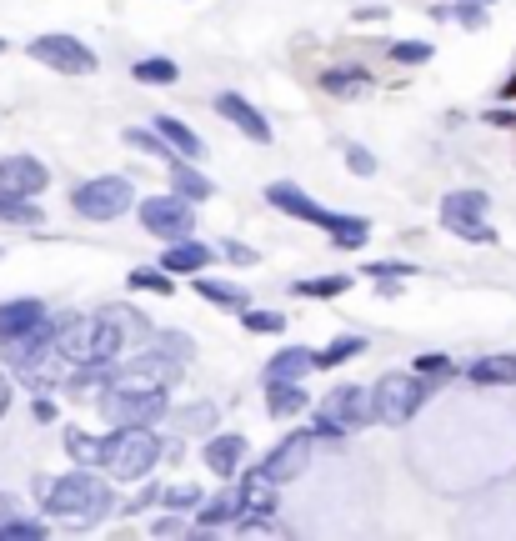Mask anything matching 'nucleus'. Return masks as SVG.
I'll use <instances>...</instances> for the list:
<instances>
[{"mask_svg": "<svg viewBox=\"0 0 516 541\" xmlns=\"http://www.w3.org/2000/svg\"><path fill=\"white\" fill-rule=\"evenodd\" d=\"M241 326L251 336H281L286 331V311H256V306H246L241 311Z\"/></svg>", "mask_w": 516, "mask_h": 541, "instance_id": "4c0bfd02", "label": "nucleus"}, {"mask_svg": "<svg viewBox=\"0 0 516 541\" xmlns=\"http://www.w3.org/2000/svg\"><path fill=\"white\" fill-rule=\"evenodd\" d=\"M96 341H101V316H66L61 331H56V351L71 361V366H86L96 361Z\"/></svg>", "mask_w": 516, "mask_h": 541, "instance_id": "dca6fc26", "label": "nucleus"}, {"mask_svg": "<svg viewBox=\"0 0 516 541\" xmlns=\"http://www.w3.org/2000/svg\"><path fill=\"white\" fill-rule=\"evenodd\" d=\"M11 511H21V506H16V496H0V516H11Z\"/></svg>", "mask_w": 516, "mask_h": 541, "instance_id": "13d9d810", "label": "nucleus"}, {"mask_svg": "<svg viewBox=\"0 0 516 541\" xmlns=\"http://www.w3.org/2000/svg\"><path fill=\"white\" fill-rule=\"evenodd\" d=\"M401 281H406V276H386V281H376V291H381V296H401Z\"/></svg>", "mask_w": 516, "mask_h": 541, "instance_id": "5fc2aeb1", "label": "nucleus"}, {"mask_svg": "<svg viewBox=\"0 0 516 541\" xmlns=\"http://www.w3.org/2000/svg\"><path fill=\"white\" fill-rule=\"evenodd\" d=\"M191 286H196V296H201V301H211V306H221V311H236V316H241V311L251 306V296H246L241 286H231V281H216V276H196Z\"/></svg>", "mask_w": 516, "mask_h": 541, "instance_id": "a878e982", "label": "nucleus"}, {"mask_svg": "<svg viewBox=\"0 0 516 541\" xmlns=\"http://www.w3.org/2000/svg\"><path fill=\"white\" fill-rule=\"evenodd\" d=\"M31 56H36L41 66L61 71V76H91V71H101V56H96V51H91L86 41L66 36V31L36 36V41H31Z\"/></svg>", "mask_w": 516, "mask_h": 541, "instance_id": "9d476101", "label": "nucleus"}, {"mask_svg": "<svg viewBox=\"0 0 516 541\" xmlns=\"http://www.w3.org/2000/svg\"><path fill=\"white\" fill-rule=\"evenodd\" d=\"M486 121H491V126H516V116H511V111H486Z\"/></svg>", "mask_w": 516, "mask_h": 541, "instance_id": "6e6d98bb", "label": "nucleus"}, {"mask_svg": "<svg viewBox=\"0 0 516 541\" xmlns=\"http://www.w3.org/2000/svg\"><path fill=\"white\" fill-rule=\"evenodd\" d=\"M371 281H386V276H416V266L411 261H371V266H361Z\"/></svg>", "mask_w": 516, "mask_h": 541, "instance_id": "49530a36", "label": "nucleus"}, {"mask_svg": "<svg viewBox=\"0 0 516 541\" xmlns=\"http://www.w3.org/2000/svg\"><path fill=\"white\" fill-rule=\"evenodd\" d=\"M181 456H186V446H181V441H166V461H171V466H176V461H181Z\"/></svg>", "mask_w": 516, "mask_h": 541, "instance_id": "4d7b16f0", "label": "nucleus"}, {"mask_svg": "<svg viewBox=\"0 0 516 541\" xmlns=\"http://www.w3.org/2000/svg\"><path fill=\"white\" fill-rule=\"evenodd\" d=\"M126 281H131V291H146V296H176V276L166 266H141Z\"/></svg>", "mask_w": 516, "mask_h": 541, "instance_id": "c9c22d12", "label": "nucleus"}, {"mask_svg": "<svg viewBox=\"0 0 516 541\" xmlns=\"http://www.w3.org/2000/svg\"><path fill=\"white\" fill-rule=\"evenodd\" d=\"M41 321H51V311H46V301H36V296H11V301H0V336H6V331H31V326H41Z\"/></svg>", "mask_w": 516, "mask_h": 541, "instance_id": "412c9836", "label": "nucleus"}, {"mask_svg": "<svg viewBox=\"0 0 516 541\" xmlns=\"http://www.w3.org/2000/svg\"><path fill=\"white\" fill-rule=\"evenodd\" d=\"M411 371H421V376H431V381L441 386V381H451V376H456V361H451V356H441V351H426V356H416V366H411Z\"/></svg>", "mask_w": 516, "mask_h": 541, "instance_id": "a19ab883", "label": "nucleus"}, {"mask_svg": "<svg viewBox=\"0 0 516 541\" xmlns=\"http://www.w3.org/2000/svg\"><path fill=\"white\" fill-rule=\"evenodd\" d=\"M316 371V351L311 346H286L266 361V381H301Z\"/></svg>", "mask_w": 516, "mask_h": 541, "instance_id": "4be33fe9", "label": "nucleus"}, {"mask_svg": "<svg viewBox=\"0 0 516 541\" xmlns=\"http://www.w3.org/2000/svg\"><path fill=\"white\" fill-rule=\"evenodd\" d=\"M66 451H71L76 466H101V456H106V436H91V431L71 426V431H66Z\"/></svg>", "mask_w": 516, "mask_h": 541, "instance_id": "473e14b6", "label": "nucleus"}, {"mask_svg": "<svg viewBox=\"0 0 516 541\" xmlns=\"http://www.w3.org/2000/svg\"><path fill=\"white\" fill-rule=\"evenodd\" d=\"M466 376L476 386H516V351H491V356L471 361Z\"/></svg>", "mask_w": 516, "mask_h": 541, "instance_id": "b1692460", "label": "nucleus"}, {"mask_svg": "<svg viewBox=\"0 0 516 541\" xmlns=\"http://www.w3.org/2000/svg\"><path fill=\"white\" fill-rule=\"evenodd\" d=\"M221 256H226L231 266H256V261H261V256L246 246V241H226V246H221Z\"/></svg>", "mask_w": 516, "mask_h": 541, "instance_id": "09e8293b", "label": "nucleus"}, {"mask_svg": "<svg viewBox=\"0 0 516 541\" xmlns=\"http://www.w3.org/2000/svg\"><path fill=\"white\" fill-rule=\"evenodd\" d=\"M156 131L176 146V156H186V161H201L206 156V146H201V136L186 126V121H176V116H156Z\"/></svg>", "mask_w": 516, "mask_h": 541, "instance_id": "c85d7f7f", "label": "nucleus"}, {"mask_svg": "<svg viewBox=\"0 0 516 541\" xmlns=\"http://www.w3.org/2000/svg\"><path fill=\"white\" fill-rule=\"evenodd\" d=\"M31 411H36V421H41V426H51V421H56V416H61V411H56V401H51V396H36V406H31Z\"/></svg>", "mask_w": 516, "mask_h": 541, "instance_id": "3c124183", "label": "nucleus"}, {"mask_svg": "<svg viewBox=\"0 0 516 541\" xmlns=\"http://www.w3.org/2000/svg\"><path fill=\"white\" fill-rule=\"evenodd\" d=\"M11 401H16V386H11V376H6V371H0V416L11 411Z\"/></svg>", "mask_w": 516, "mask_h": 541, "instance_id": "864d4df0", "label": "nucleus"}, {"mask_svg": "<svg viewBox=\"0 0 516 541\" xmlns=\"http://www.w3.org/2000/svg\"><path fill=\"white\" fill-rule=\"evenodd\" d=\"M36 496L46 506V516H61V521H76V526H96L116 511V496H111V481L96 476V466H76L66 476H41L36 481Z\"/></svg>", "mask_w": 516, "mask_h": 541, "instance_id": "f257e3e1", "label": "nucleus"}, {"mask_svg": "<svg viewBox=\"0 0 516 541\" xmlns=\"http://www.w3.org/2000/svg\"><path fill=\"white\" fill-rule=\"evenodd\" d=\"M0 56H6V36H0Z\"/></svg>", "mask_w": 516, "mask_h": 541, "instance_id": "052dcab7", "label": "nucleus"}, {"mask_svg": "<svg viewBox=\"0 0 516 541\" xmlns=\"http://www.w3.org/2000/svg\"><path fill=\"white\" fill-rule=\"evenodd\" d=\"M211 256H216V251H211L206 241H191V236H186V241H166L161 266H166L171 276H201V271L211 266Z\"/></svg>", "mask_w": 516, "mask_h": 541, "instance_id": "6ab92c4d", "label": "nucleus"}, {"mask_svg": "<svg viewBox=\"0 0 516 541\" xmlns=\"http://www.w3.org/2000/svg\"><path fill=\"white\" fill-rule=\"evenodd\" d=\"M0 541H46V521L11 511V516H0Z\"/></svg>", "mask_w": 516, "mask_h": 541, "instance_id": "e433bc0d", "label": "nucleus"}, {"mask_svg": "<svg viewBox=\"0 0 516 541\" xmlns=\"http://www.w3.org/2000/svg\"><path fill=\"white\" fill-rule=\"evenodd\" d=\"M181 366L186 361H176V356H166L161 346L156 351H141V356H131L126 366H116V381H126V386H176L181 381Z\"/></svg>", "mask_w": 516, "mask_h": 541, "instance_id": "4468645a", "label": "nucleus"}, {"mask_svg": "<svg viewBox=\"0 0 516 541\" xmlns=\"http://www.w3.org/2000/svg\"><path fill=\"white\" fill-rule=\"evenodd\" d=\"M241 516H246V501H241V481H236V486H226V491H216L211 501H201V506H196V526H201V531L231 526V521H241Z\"/></svg>", "mask_w": 516, "mask_h": 541, "instance_id": "aec40b11", "label": "nucleus"}, {"mask_svg": "<svg viewBox=\"0 0 516 541\" xmlns=\"http://www.w3.org/2000/svg\"><path fill=\"white\" fill-rule=\"evenodd\" d=\"M126 146H131V151H141V156H151V161H171V156H176V146H171L156 126H151V131L126 126Z\"/></svg>", "mask_w": 516, "mask_h": 541, "instance_id": "72a5a7b5", "label": "nucleus"}, {"mask_svg": "<svg viewBox=\"0 0 516 541\" xmlns=\"http://www.w3.org/2000/svg\"><path fill=\"white\" fill-rule=\"evenodd\" d=\"M196 201H186L181 191L171 196H146L141 201V231H151L156 241H186L196 231Z\"/></svg>", "mask_w": 516, "mask_h": 541, "instance_id": "1a4fd4ad", "label": "nucleus"}, {"mask_svg": "<svg viewBox=\"0 0 516 541\" xmlns=\"http://www.w3.org/2000/svg\"><path fill=\"white\" fill-rule=\"evenodd\" d=\"M376 421V386H331L311 431L316 441H341L346 431H361Z\"/></svg>", "mask_w": 516, "mask_h": 541, "instance_id": "20e7f679", "label": "nucleus"}, {"mask_svg": "<svg viewBox=\"0 0 516 541\" xmlns=\"http://www.w3.org/2000/svg\"><path fill=\"white\" fill-rule=\"evenodd\" d=\"M161 461H166V441L151 426H116L106 436L101 471H111L116 481H146Z\"/></svg>", "mask_w": 516, "mask_h": 541, "instance_id": "7ed1b4c3", "label": "nucleus"}, {"mask_svg": "<svg viewBox=\"0 0 516 541\" xmlns=\"http://www.w3.org/2000/svg\"><path fill=\"white\" fill-rule=\"evenodd\" d=\"M386 16H391L386 6H356V11H351V21H356V26H371V21H386Z\"/></svg>", "mask_w": 516, "mask_h": 541, "instance_id": "8fccbe9b", "label": "nucleus"}, {"mask_svg": "<svg viewBox=\"0 0 516 541\" xmlns=\"http://www.w3.org/2000/svg\"><path fill=\"white\" fill-rule=\"evenodd\" d=\"M106 311L126 326V336H131V341H151V336H156V331H151V321H146L136 306H106Z\"/></svg>", "mask_w": 516, "mask_h": 541, "instance_id": "58836bf2", "label": "nucleus"}, {"mask_svg": "<svg viewBox=\"0 0 516 541\" xmlns=\"http://www.w3.org/2000/svg\"><path fill=\"white\" fill-rule=\"evenodd\" d=\"M501 96H506V101H516V76H511V81L501 86Z\"/></svg>", "mask_w": 516, "mask_h": 541, "instance_id": "bf43d9fd", "label": "nucleus"}, {"mask_svg": "<svg viewBox=\"0 0 516 541\" xmlns=\"http://www.w3.org/2000/svg\"><path fill=\"white\" fill-rule=\"evenodd\" d=\"M346 171L351 176H376V156L366 146H346Z\"/></svg>", "mask_w": 516, "mask_h": 541, "instance_id": "a18cd8bd", "label": "nucleus"}, {"mask_svg": "<svg viewBox=\"0 0 516 541\" xmlns=\"http://www.w3.org/2000/svg\"><path fill=\"white\" fill-rule=\"evenodd\" d=\"M51 186V171L46 161L26 156V151H11V156H0V191H11V196H41Z\"/></svg>", "mask_w": 516, "mask_h": 541, "instance_id": "2eb2a0df", "label": "nucleus"}, {"mask_svg": "<svg viewBox=\"0 0 516 541\" xmlns=\"http://www.w3.org/2000/svg\"><path fill=\"white\" fill-rule=\"evenodd\" d=\"M371 86H376V76L366 66H336L321 76V91H331V96H366Z\"/></svg>", "mask_w": 516, "mask_h": 541, "instance_id": "bb28decb", "label": "nucleus"}, {"mask_svg": "<svg viewBox=\"0 0 516 541\" xmlns=\"http://www.w3.org/2000/svg\"><path fill=\"white\" fill-rule=\"evenodd\" d=\"M0 221H6V226H26V231H41L46 226L41 206L31 196H11V191H0Z\"/></svg>", "mask_w": 516, "mask_h": 541, "instance_id": "cd10ccee", "label": "nucleus"}, {"mask_svg": "<svg viewBox=\"0 0 516 541\" xmlns=\"http://www.w3.org/2000/svg\"><path fill=\"white\" fill-rule=\"evenodd\" d=\"M391 61H396V66H426V61H431V46H426V41H396V46H391Z\"/></svg>", "mask_w": 516, "mask_h": 541, "instance_id": "37998d69", "label": "nucleus"}, {"mask_svg": "<svg viewBox=\"0 0 516 541\" xmlns=\"http://www.w3.org/2000/svg\"><path fill=\"white\" fill-rule=\"evenodd\" d=\"M451 21H461L466 31H481V26H486V6H476V0H456V6H451Z\"/></svg>", "mask_w": 516, "mask_h": 541, "instance_id": "c03bdc74", "label": "nucleus"}, {"mask_svg": "<svg viewBox=\"0 0 516 541\" xmlns=\"http://www.w3.org/2000/svg\"><path fill=\"white\" fill-rule=\"evenodd\" d=\"M436 381L421 376V371H386L376 381V421L381 426H406L426 401H431Z\"/></svg>", "mask_w": 516, "mask_h": 541, "instance_id": "423d86ee", "label": "nucleus"}, {"mask_svg": "<svg viewBox=\"0 0 516 541\" xmlns=\"http://www.w3.org/2000/svg\"><path fill=\"white\" fill-rule=\"evenodd\" d=\"M131 201H136L131 176H91V181H81V186L71 191V206H76V216H86V221H116V216L131 211Z\"/></svg>", "mask_w": 516, "mask_h": 541, "instance_id": "0eeeda50", "label": "nucleus"}, {"mask_svg": "<svg viewBox=\"0 0 516 541\" xmlns=\"http://www.w3.org/2000/svg\"><path fill=\"white\" fill-rule=\"evenodd\" d=\"M131 76H136L141 86H176V81H181V66H176L171 56H146V61L131 66Z\"/></svg>", "mask_w": 516, "mask_h": 541, "instance_id": "7c9ffc66", "label": "nucleus"}, {"mask_svg": "<svg viewBox=\"0 0 516 541\" xmlns=\"http://www.w3.org/2000/svg\"><path fill=\"white\" fill-rule=\"evenodd\" d=\"M241 501H246V516L236 521V531H256V526H271L281 501H276V481L256 466V471H241Z\"/></svg>", "mask_w": 516, "mask_h": 541, "instance_id": "ddd939ff", "label": "nucleus"}, {"mask_svg": "<svg viewBox=\"0 0 516 541\" xmlns=\"http://www.w3.org/2000/svg\"><path fill=\"white\" fill-rule=\"evenodd\" d=\"M161 496H166V486H156V481H151V476H146V486H141V491H136V496H131V501H126V511H131V516H136V511H146V506H156V501H161Z\"/></svg>", "mask_w": 516, "mask_h": 541, "instance_id": "de8ad7c7", "label": "nucleus"}, {"mask_svg": "<svg viewBox=\"0 0 516 541\" xmlns=\"http://www.w3.org/2000/svg\"><path fill=\"white\" fill-rule=\"evenodd\" d=\"M151 531H156V536H181V531H186V521H181V516L171 511V516H161V521H156Z\"/></svg>", "mask_w": 516, "mask_h": 541, "instance_id": "603ef678", "label": "nucleus"}, {"mask_svg": "<svg viewBox=\"0 0 516 541\" xmlns=\"http://www.w3.org/2000/svg\"><path fill=\"white\" fill-rule=\"evenodd\" d=\"M101 416L111 426H156L171 416V396L166 386H126L116 381L111 391H101Z\"/></svg>", "mask_w": 516, "mask_h": 541, "instance_id": "39448f33", "label": "nucleus"}, {"mask_svg": "<svg viewBox=\"0 0 516 541\" xmlns=\"http://www.w3.org/2000/svg\"><path fill=\"white\" fill-rule=\"evenodd\" d=\"M206 496H201V486H191V481H181V486H166V496H161V506L166 511H196Z\"/></svg>", "mask_w": 516, "mask_h": 541, "instance_id": "79ce46f5", "label": "nucleus"}, {"mask_svg": "<svg viewBox=\"0 0 516 541\" xmlns=\"http://www.w3.org/2000/svg\"><path fill=\"white\" fill-rule=\"evenodd\" d=\"M266 201L276 206V211H286V216H296V221H306V226H321L341 251H361L366 241H371V221L366 216H351V211H326V206H316L296 181H271L266 186Z\"/></svg>", "mask_w": 516, "mask_h": 541, "instance_id": "f03ea898", "label": "nucleus"}, {"mask_svg": "<svg viewBox=\"0 0 516 541\" xmlns=\"http://www.w3.org/2000/svg\"><path fill=\"white\" fill-rule=\"evenodd\" d=\"M486 206H491L486 191H446V196H441V226H446L451 236L471 241V246H491L496 231H491V221H486Z\"/></svg>", "mask_w": 516, "mask_h": 541, "instance_id": "6e6552de", "label": "nucleus"}, {"mask_svg": "<svg viewBox=\"0 0 516 541\" xmlns=\"http://www.w3.org/2000/svg\"><path fill=\"white\" fill-rule=\"evenodd\" d=\"M171 431H216V406L211 401H191L171 411Z\"/></svg>", "mask_w": 516, "mask_h": 541, "instance_id": "f704fd0d", "label": "nucleus"}, {"mask_svg": "<svg viewBox=\"0 0 516 541\" xmlns=\"http://www.w3.org/2000/svg\"><path fill=\"white\" fill-rule=\"evenodd\" d=\"M311 451H316V431H291L286 441H276L261 461V471L281 486V481H296L306 466H311Z\"/></svg>", "mask_w": 516, "mask_h": 541, "instance_id": "f8f14e48", "label": "nucleus"}, {"mask_svg": "<svg viewBox=\"0 0 516 541\" xmlns=\"http://www.w3.org/2000/svg\"><path fill=\"white\" fill-rule=\"evenodd\" d=\"M166 166H171V191H181L186 201H211V196H216V181H211V176H201L186 156H171Z\"/></svg>", "mask_w": 516, "mask_h": 541, "instance_id": "393cba45", "label": "nucleus"}, {"mask_svg": "<svg viewBox=\"0 0 516 541\" xmlns=\"http://www.w3.org/2000/svg\"><path fill=\"white\" fill-rule=\"evenodd\" d=\"M366 346H371L366 336H336L331 346H321V351H316V371H331V366H346V361H356V356H361Z\"/></svg>", "mask_w": 516, "mask_h": 541, "instance_id": "2f4dec72", "label": "nucleus"}, {"mask_svg": "<svg viewBox=\"0 0 516 541\" xmlns=\"http://www.w3.org/2000/svg\"><path fill=\"white\" fill-rule=\"evenodd\" d=\"M216 116L231 121V126H236L241 136H251L256 146H271V121H266L241 91H221V96H216Z\"/></svg>", "mask_w": 516, "mask_h": 541, "instance_id": "f3484780", "label": "nucleus"}, {"mask_svg": "<svg viewBox=\"0 0 516 541\" xmlns=\"http://www.w3.org/2000/svg\"><path fill=\"white\" fill-rule=\"evenodd\" d=\"M476 6H496V0H476Z\"/></svg>", "mask_w": 516, "mask_h": 541, "instance_id": "680f3d73", "label": "nucleus"}, {"mask_svg": "<svg viewBox=\"0 0 516 541\" xmlns=\"http://www.w3.org/2000/svg\"><path fill=\"white\" fill-rule=\"evenodd\" d=\"M306 406H311V396H306L301 381H266V411H271L276 421H291V416H301Z\"/></svg>", "mask_w": 516, "mask_h": 541, "instance_id": "5701e85b", "label": "nucleus"}, {"mask_svg": "<svg viewBox=\"0 0 516 541\" xmlns=\"http://www.w3.org/2000/svg\"><path fill=\"white\" fill-rule=\"evenodd\" d=\"M56 331H61V321H41L31 331H6V336H0V361H6L16 376L36 371L56 351Z\"/></svg>", "mask_w": 516, "mask_h": 541, "instance_id": "9b49d317", "label": "nucleus"}, {"mask_svg": "<svg viewBox=\"0 0 516 541\" xmlns=\"http://www.w3.org/2000/svg\"><path fill=\"white\" fill-rule=\"evenodd\" d=\"M351 291V276L336 271V276H316V281H291V296H306V301H336Z\"/></svg>", "mask_w": 516, "mask_h": 541, "instance_id": "c756f323", "label": "nucleus"}, {"mask_svg": "<svg viewBox=\"0 0 516 541\" xmlns=\"http://www.w3.org/2000/svg\"><path fill=\"white\" fill-rule=\"evenodd\" d=\"M151 346H161L166 356H176V361H191L196 356V341L186 336V331H156L151 336Z\"/></svg>", "mask_w": 516, "mask_h": 541, "instance_id": "ea45409f", "label": "nucleus"}, {"mask_svg": "<svg viewBox=\"0 0 516 541\" xmlns=\"http://www.w3.org/2000/svg\"><path fill=\"white\" fill-rule=\"evenodd\" d=\"M206 466L221 476V481H236L241 471H246V456H251V441L241 436V431H216L211 441H206Z\"/></svg>", "mask_w": 516, "mask_h": 541, "instance_id": "a211bd4d", "label": "nucleus"}]
</instances>
